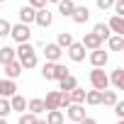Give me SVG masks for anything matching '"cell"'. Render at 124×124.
<instances>
[{
	"label": "cell",
	"instance_id": "1",
	"mask_svg": "<svg viewBox=\"0 0 124 124\" xmlns=\"http://www.w3.org/2000/svg\"><path fill=\"white\" fill-rule=\"evenodd\" d=\"M17 61H20V66L22 68H27V71H32V68H37V63H39V58H37V49L27 41V44H20L17 49Z\"/></svg>",
	"mask_w": 124,
	"mask_h": 124
},
{
	"label": "cell",
	"instance_id": "2",
	"mask_svg": "<svg viewBox=\"0 0 124 124\" xmlns=\"http://www.w3.org/2000/svg\"><path fill=\"white\" fill-rule=\"evenodd\" d=\"M90 85H93V90H107L109 88V76L105 73V68H93L90 71Z\"/></svg>",
	"mask_w": 124,
	"mask_h": 124
},
{
	"label": "cell",
	"instance_id": "3",
	"mask_svg": "<svg viewBox=\"0 0 124 124\" xmlns=\"http://www.w3.org/2000/svg\"><path fill=\"white\" fill-rule=\"evenodd\" d=\"M10 37L17 41V44H27L29 39H32V29L27 27V24H12V29H10Z\"/></svg>",
	"mask_w": 124,
	"mask_h": 124
},
{
	"label": "cell",
	"instance_id": "4",
	"mask_svg": "<svg viewBox=\"0 0 124 124\" xmlns=\"http://www.w3.org/2000/svg\"><path fill=\"white\" fill-rule=\"evenodd\" d=\"M88 58H90L93 68H105V66H107V61H109V54H107L105 49H95V51L88 54Z\"/></svg>",
	"mask_w": 124,
	"mask_h": 124
},
{
	"label": "cell",
	"instance_id": "5",
	"mask_svg": "<svg viewBox=\"0 0 124 124\" xmlns=\"http://www.w3.org/2000/svg\"><path fill=\"white\" fill-rule=\"evenodd\" d=\"M66 54H68V58L73 61V63H80V61H85V54H88V51H85V46H83L80 41H73V44L66 49Z\"/></svg>",
	"mask_w": 124,
	"mask_h": 124
},
{
	"label": "cell",
	"instance_id": "6",
	"mask_svg": "<svg viewBox=\"0 0 124 124\" xmlns=\"http://www.w3.org/2000/svg\"><path fill=\"white\" fill-rule=\"evenodd\" d=\"M61 54H63V49H58L54 41H51V44H44V58L49 61V63H58Z\"/></svg>",
	"mask_w": 124,
	"mask_h": 124
},
{
	"label": "cell",
	"instance_id": "7",
	"mask_svg": "<svg viewBox=\"0 0 124 124\" xmlns=\"http://www.w3.org/2000/svg\"><path fill=\"white\" fill-rule=\"evenodd\" d=\"M66 117L71 119V122H80V119H85L88 114H85V105H71V107H66Z\"/></svg>",
	"mask_w": 124,
	"mask_h": 124
},
{
	"label": "cell",
	"instance_id": "8",
	"mask_svg": "<svg viewBox=\"0 0 124 124\" xmlns=\"http://www.w3.org/2000/svg\"><path fill=\"white\" fill-rule=\"evenodd\" d=\"M34 22L39 24V27H51L54 24V15L49 12V8H44V10H37V15H34Z\"/></svg>",
	"mask_w": 124,
	"mask_h": 124
},
{
	"label": "cell",
	"instance_id": "9",
	"mask_svg": "<svg viewBox=\"0 0 124 124\" xmlns=\"http://www.w3.org/2000/svg\"><path fill=\"white\" fill-rule=\"evenodd\" d=\"M83 46H85V51H95V49H102V39L97 37V34H93V32H88L85 37H83V41H80Z\"/></svg>",
	"mask_w": 124,
	"mask_h": 124
},
{
	"label": "cell",
	"instance_id": "10",
	"mask_svg": "<svg viewBox=\"0 0 124 124\" xmlns=\"http://www.w3.org/2000/svg\"><path fill=\"white\" fill-rule=\"evenodd\" d=\"M12 95H17V85H15V80H8V78H3V80H0V97L10 100Z\"/></svg>",
	"mask_w": 124,
	"mask_h": 124
},
{
	"label": "cell",
	"instance_id": "11",
	"mask_svg": "<svg viewBox=\"0 0 124 124\" xmlns=\"http://www.w3.org/2000/svg\"><path fill=\"white\" fill-rule=\"evenodd\" d=\"M22 66H20V61L15 58V61H10V63H5V78L8 80H15V78H20L22 76Z\"/></svg>",
	"mask_w": 124,
	"mask_h": 124
},
{
	"label": "cell",
	"instance_id": "12",
	"mask_svg": "<svg viewBox=\"0 0 124 124\" xmlns=\"http://www.w3.org/2000/svg\"><path fill=\"white\" fill-rule=\"evenodd\" d=\"M17 15H20V24H27V27H29V24L34 22V15H37V10H32L29 5H22Z\"/></svg>",
	"mask_w": 124,
	"mask_h": 124
},
{
	"label": "cell",
	"instance_id": "13",
	"mask_svg": "<svg viewBox=\"0 0 124 124\" xmlns=\"http://www.w3.org/2000/svg\"><path fill=\"white\" fill-rule=\"evenodd\" d=\"M71 20H73L76 24H85V22L90 20V10H88V8H80V5H76V10H73Z\"/></svg>",
	"mask_w": 124,
	"mask_h": 124
},
{
	"label": "cell",
	"instance_id": "14",
	"mask_svg": "<svg viewBox=\"0 0 124 124\" xmlns=\"http://www.w3.org/2000/svg\"><path fill=\"white\" fill-rule=\"evenodd\" d=\"M107 29L109 32H114L117 37H124V17H109V22H107Z\"/></svg>",
	"mask_w": 124,
	"mask_h": 124
},
{
	"label": "cell",
	"instance_id": "15",
	"mask_svg": "<svg viewBox=\"0 0 124 124\" xmlns=\"http://www.w3.org/2000/svg\"><path fill=\"white\" fill-rule=\"evenodd\" d=\"M109 85H114V90H124V68H114L112 71Z\"/></svg>",
	"mask_w": 124,
	"mask_h": 124
},
{
	"label": "cell",
	"instance_id": "16",
	"mask_svg": "<svg viewBox=\"0 0 124 124\" xmlns=\"http://www.w3.org/2000/svg\"><path fill=\"white\" fill-rule=\"evenodd\" d=\"M58 105H61V93H58V90H51V93L46 95V100H44L46 112H49V109H58Z\"/></svg>",
	"mask_w": 124,
	"mask_h": 124
},
{
	"label": "cell",
	"instance_id": "17",
	"mask_svg": "<svg viewBox=\"0 0 124 124\" xmlns=\"http://www.w3.org/2000/svg\"><path fill=\"white\" fill-rule=\"evenodd\" d=\"M10 109L17 112V114L27 112V100H24L22 95H12V97H10Z\"/></svg>",
	"mask_w": 124,
	"mask_h": 124
},
{
	"label": "cell",
	"instance_id": "18",
	"mask_svg": "<svg viewBox=\"0 0 124 124\" xmlns=\"http://www.w3.org/2000/svg\"><path fill=\"white\" fill-rule=\"evenodd\" d=\"M17 58V51L12 49V46H0V63H10V61H15Z\"/></svg>",
	"mask_w": 124,
	"mask_h": 124
},
{
	"label": "cell",
	"instance_id": "19",
	"mask_svg": "<svg viewBox=\"0 0 124 124\" xmlns=\"http://www.w3.org/2000/svg\"><path fill=\"white\" fill-rule=\"evenodd\" d=\"M73 88H78V80L73 76H66L63 80H58V93H71Z\"/></svg>",
	"mask_w": 124,
	"mask_h": 124
},
{
	"label": "cell",
	"instance_id": "20",
	"mask_svg": "<svg viewBox=\"0 0 124 124\" xmlns=\"http://www.w3.org/2000/svg\"><path fill=\"white\" fill-rule=\"evenodd\" d=\"M44 122H46V124H63L66 117H63V112H61V109H49Z\"/></svg>",
	"mask_w": 124,
	"mask_h": 124
},
{
	"label": "cell",
	"instance_id": "21",
	"mask_svg": "<svg viewBox=\"0 0 124 124\" xmlns=\"http://www.w3.org/2000/svg\"><path fill=\"white\" fill-rule=\"evenodd\" d=\"M117 102H119V97H117V90H102V100H100V105L114 107Z\"/></svg>",
	"mask_w": 124,
	"mask_h": 124
},
{
	"label": "cell",
	"instance_id": "22",
	"mask_svg": "<svg viewBox=\"0 0 124 124\" xmlns=\"http://www.w3.org/2000/svg\"><path fill=\"white\" fill-rule=\"evenodd\" d=\"M73 10H76V3H73V0H61V3H58V12H61V17H71Z\"/></svg>",
	"mask_w": 124,
	"mask_h": 124
},
{
	"label": "cell",
	"instance_id": "23",
	"mask_svg": "<svg viewBox=\"0 0 124 124\" xmlns=\"http://www.w3.org/2000/svg\"><path fill=\"white\" fill-rule=\"evenodd\" d=\"M68 97H71V105H85V90L83 88H73L68 93Z\"/></svg>",
	"mask_w": 124,
	"mask_h": 124
},
{
	"label": "cell",
	"instance_id": "24",
	"mask_svg": "<svg viewBox=\"0 0 124 124\" xmlns=\"http://www.w3.org/2000/svg\"><path fill=\"white\" fill-rule=\"evenodd\" d=\"M27 109H29L32 114H41V112H46V107H44V100H39V97H32V100L27 102Z\"/></svg>",
	"mask_w": 124,
	"mask_h": 124
},
{
	"label": "cell",
	"instance_id": "25",
	"mask_svg": "<svg viewBox=\"0 0 124 124\" xmlns=\"http://www.w3.org/2000/svg\"><path fill=\"white\" fill-rule=\"evenodd\" d=\"M54 44H56L58 49H68V46L73 44V34H71V32H61V34H58V39H56Z\"/></svg>",
	"mask_w": 124,
	"mask_h": 124
},
{
	"label": "cell",
	"instance_id": "26",
	"mask_svg": "<svg viewBox=\"0 0 124 124\" xmlns=\"http://www.w3.org/2000/svg\"><path fill=\"white\" fill-rule=\"evenodd\" d=\"M93 34H97V37H100L102 41H107V39L112 37V32L107 29V24H105V22H97V24L93 27Z\"/></svg>",
	"mask_w": 124,
	"mask_h": 124
},
{
	"label": "cell",
	"instance_id": "27",
	"mask_svg": "<svg viewBox=\"0 0 124 124\" xmlns=\"http://www.w3.org/2000/svg\"><path fill=\"white\" fill-rule=\"evenodd\" d=\"M107 46H109V51H122V49H124V37L112 34V37L107 39Z\"/></svg>",
	"mask_w": 124,
	"mask_h": 124
},
{
	"label": "cell",
	"instance_id": "28",
	"mask_svg": "<svg viewBox=\"0 0 124 124\" xmlns=\"http://www.w3.org/2000/svg\"><path fill=\"white\" fill-rule=\"evenodd\" d=\"M66 76H71V71H68L66 63H56L54 66V80H63Z\"/></svg>",
	"mask_w": 124,
	"mask_h": 124
},
{
	"label": "cell",
	"instance_id": "29",
	"mask_svg": "<svg viewBox=\"0 0 124 124\" xmlns=\"http://www.w3.org/2000/svg\"><path fill=\"white\" fill-rule=\"evenodd\" d=\"M100 100H102V93H100V90H88V93H85V102H88V105L95 107V105H100Z\"/></svg>",
	"mask_w": 124,
	"mask_h": 124
},
{
	"label": "cell",
	"instance_id": "30",
	"mask_svg": "<svg viewBox=\"0 0 124 124\" xmlns=\"http://www.w3.org/2000/svg\"><path fill=\"white\" fill-rule=\"evenodd\" d=\"M54 66H56V63L44 61V66H41V78H44V80H54Z\"/></svg>",
	"mask_w": 124,
	"mask_h": 124
},
{
	"label": "cell",
	"instance_id": "31",
	"mask_svg": "<svg viewBox=\"0 0 124 124\" xmlns=\"http://www.w3.org/2000/svg\"><path fill=\"white\" fill-rule=\"evenodd\" d=\"M12 109H10V100H5V97H0V119H8V114H10Z\"/></svg>",
	"mask_w": 124,
	"mask_h": 124
},
{
	"label": "cell",
	"instance_id": "32",
	"mask_svg": "<svg viewBox=\"0 0 124 124\" xmlns=\"http://www.w3.org/2000/svg\"><path fill=\"white\" fill-rule=\"evenodd\" d=\"M10 29H12V24H10L8 20H3V17H0V39L10 37Z\"/></svg>",
	"mask_w": 124,
	"mask_h": 124
},
{
	"label": "cell",
	"instance_id": "33",
	"mask_svg": "<svg viewBox=\"0 0 124 124\" xmlns=\"http://www.w3.org/2000/svg\"><path fill=\"white\" fill-rule=\"evenodd\" d=\"M20 124H37V114H32V112H22V114H20Z\"/></svg>",
	"mask_w": 124,
	"mask_h": 124
},
{
	"label": "cell",
	"instance_id": "34",
	"mask_svg": "<svg viewBox=\"0 0 124 124\" xmlns=\"http://www.w3.org/2000/svg\"><path fill=\"white\" fill-rule=\"evenodd\" d=\"M66 107H71V97H68V93H61V105H58V109H66Z\"/></svg>",
	"mask_w": 124,
	"mask_h": 124
},
{
	"label": "cell",
	"instance_id": "35",
	"mask_svg": "<svg viewBox=\"0 0 124 124\" xmlns=\"http://www.w3.org/2000/svg\"><path fill=\"white\" fill-rule=\"evenodd\" d=\"M29 8L32 10H44L46 8V0H29Z\"/></svg>",
	"mask_w": 124,
	"mask_h": 124
},
{
	"label": "cell",
	"instance_id": "36",
	"mask_svg": "<svg viewBox=\"0 0 124 124\" xmlns=\"http://www.w3.org/2000/svg\"><path fill=\"white\" fill-rule=\"evenodd\" d=\"M112 5H114V0H97L100 10H112Z\"/></svg>",
	"mask_w": 124,
	"mask_h": 124
},
{
	"label": "cell",
	"instance_id": "37",
	"mask_svg": "<svg viewBox=\"0 0 124 124\" xmlns=\"http://www.w3.org/2000/svg\"><path fill=\"white\" fill-rule=\"evenodd\" d=\"M114 114H117L119 119H124V102H117V105H114Z\"/></svg>",
	"mask_w": 124,
	"mask_h": 124
},
{
	"label": "cell",
	"instance_id": "38",
	"mask_svg": "<svg viewBox=\"0 0 124 124\" xmlns=\"http://www.w3.org/2000/svg\"><path fill=\"white\" fill-rule=\"evenodd\" d=\"M78 124H97V119H93V117H85V119H80Z\"/></svg>",
	"mask_w": 124,
	"mask_h": 124
},
{
	"label": "cell",
	"instance_id": "39",
	"mask_svg": "<svg viewBox=\"0 0 124 124\" xmlns=\"http://www.w3.org/2000/svg\"><path fill=\"white\" fill-rule=\"evenodd\" d=\"M46 3H56V5H58V3H61V0H46Z\"/></svg>",
	"mask_w": 124,
	"mask_h": 124
},
{
	"label": "cell",
	"instance_id": "40",
	"mask_svg": "<svg viewBox=\"0 0 124 124\" xmlns=\"http://www.w3.org/2000/svg\"><path fill=\"white\" fill-rule=\"evenodd\" d=\"M37 124H46V122H44V119H37Z\"/></svg>",
	"mask_w": 124,
	"mask_h": 124
},
{
	"label": "cell",
	"instance_id": "41",
	"mask_svg": "<svg viewBox=\"0 0 124 124\" xmlns=\"http://www.w3.org/2000/svg\"><path fill=\"white\" fill-rule=\"evenodd\" d=\"M0 124H8V119H0Z\"/></svg>",
	"mask_w": 124,
	"mask_h": 124
},
{
	"label": "cell",
	"instance_id": "42",
	"mask_svg": "<svg viewBox=\"0 0 124 124\" xmlns=\"http://www.w3.org/2000/svg\"><path fill=\"white\" fill-rule=\"evenodd\" d=\"M117 124H124V119H119V122H117Z\"/></svg>",
	"mask_w": 124,
	"mask_h": 124
},
{
	"label": "cell",
	"instance_id": "43",
	"mask_svg": "<svg viewBox=\"0 0 124 124\" xmlns=\"http://www.w3.org/2000/svg\"><path fill=\"white\" fill-rule=\"evenodd\" d=\"M0 3H8V0H0Z\"/></svg>",
	"mask_w": 124,
	"mask_h": 124
},
{
	"label": "cell",
	"instance_id": "44",
	"mask_svg": "<svg viewBox=\"0 0 124 124\" xmlns=\"http://www.w3.org/2000/svg\"><path fill=\"white\" fill-rule=\"evenodd\" d=\"M73 3H76V0H73Z\"/></svg>",
	"mask_w": 124,
	"mask_h": 124
}]
</instances>
